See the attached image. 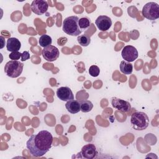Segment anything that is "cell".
I'll list each match as a JSON object with an SVG mask.
<instances>
[{"instance_id": "obj_20", "label": "cell", "mask_w": 159, "mask_h": 159, "mask_svg": "<svg viewBox=\"0 0 159 159\" xmlns=\"http://www.w3.org/2000/svg\"><path fill=\"white\" fill-rule=\"evenodd\" d=\"M89 73L93 77H97L100 73L99 68L96 65H92L89 68Z\"/></svg>"}, {"instance_id": "obj_19", "label": "cell", "mask_w": 159, "mask_h": 159, "mask_svg": "<svg viewBox=\"0 0 159 159\" xmlns=\"http://www.w3.org/2000/svg\"><path fill=\"white\" fill-rule=\"evenodd\" d=\"M91 24V21L88 17H81L79 19L78 25L81 30H86L87 29Z\"/></svg>"}, {"instance_id": "obj_2", "label": "cell", "mask_w": 159, "mask_h": 159, "mask_svg": "<svg viewBox=\"0 0 159 159\" xmlns=\"http://www.w3.org/2000/svg\"><path fill=\"white\" fill-rule=\"evenodd\" d=\"M78 17L76 16H69L63 21V30L68 35L71 36H79L82 30L78 25Z\"/></svg>"}, {"instance_id": "obj_13", "label": "cell", "mask_w": 159, "mask_h": 159, "mask_svg": "<svg viewBox=\"0 0 159 159\" xmlns=\"http://www.w3.org/2000/svg\"><path fill=\"white\" fill-rule=\"evenodd\" d=\"M21 47L20 40L15 37H11L7 40L6 48L9 52H18Z\"/></svg>"}, {"instance_id": "obj_18", "label": "cell", "mask_w": 159, "mask_h": 159, "mask_svg": "<svg viewBox=\"0 0 159 159\" xmlns=\"http://www.w3.org/2000/svg\"><path fill=\"white\" fill-rule=\"evenodd\" d=\"M77 41L80 45L83 47H87L91 42V39L88 35L86 34L80 35L77 37Z\"/></svg>"}, {"instance_id": "obj_7", "label": "cell", "mask_w": 159, "mask_h": 159, "mask_svg": "<svg viewBox=\"0 0 159 159\" xmlns=\"http://www.w3.org/2000/svg\"><path fill=\"white\" fill-rule=\"evenodd\" d=\"M121 55L124 60L132 62L138 58L139 53L135 47L132 45H126L122 48Z\"/></svg>"}, {"instance_id": "obj_16", "label": "cell", "mask_w": 159, "mask_h": 159, "mask_svg": "<svg viewBox=\"0 0 159 159\" xmlns=\"http://www.w3.org/2000/svg\"><path fill=\"white\" fill-rule=\"evenodd\" d=\"M52 39L51 37L47 34L41 35L39 40V43L40 45L43 48L48 45H50L52 44Z\"/></svg>"}, {"instance_id": "obj_23", "label": "cell", "mask_w": 159, "mask_h": 159, "mask_svg": "<svg viewBox=\"0 0 159 159\" xmlns=\"http://www.w3.org/2000/svg\"><path fill=\"white\" fill-rule=\"evenodd\" d=\"M0 39H1V48H2L5 45V41H4V39L3 37L1 36L0 37Z\"/></svg>"}, {"instance_id": "obj_5", "label": "cell", "mask_w": 159, "mask_h": 159, "mask_svg": "<svg viewBox=\"0 0 159 159\" xmlns=\"http://www.w3.org/2000/svg\"><path fill=\"white\" fill-rule=\"evenodd\" d=\"M142 14L146 19L154 20L159 17V6L154 2H149L142 8Z\"/></svg>"}, {"instance_id": "obj_11", "label": "cell", "mask_w": 159, "mask_h": 159, "mask_svg": "<svg viewBox=\"0 0 159 159\" xmlns=\"http://www.w3.org/2000/svg\"><path fill=\"white\" fill-rule=\"evenodd\" d=\"M97 27L101 31H106L110 29L112 25L111 19L104 15L99 16L95 20Z\"/></svg>"}, {"instance_id": "obj_8", "label": "cell", "mask_w": 159, "mask_h": 159, "mask_svg": "<svg viewBox=\"0 0 159 159\" xmlns=\"http://www.w3.org/2000/svg\"><path fill=\"white\" fill-rule=\"evenodd\" d=\"M30 8L34 13L40 16L45 14L47 11L48 4L45 1L34 0L31 3Z\"/></svg>"}, {"instance_id": "obj_10", "label": "cell", "mask_w": 159, "mask_h": 159, "mask_svg": "<svg viewBox=\"0 0 159 159\" xmlns=\"http://www.w3.org/2000/svg\"><path fill=\"white\" fill-rule=\"evenodd\" d=\"M111 104L113 107L122 112H127L131 109V105L129 102L120 98H112Z\"/></svg>"}, {"instance_id": "obj_22", "label": "cell", "mask_w": 159, "mask_h": 159, "mask_svg": "<svg viewBox=\"0 0 159 159\" xmlns=\"http://www.w3.org/2000/svg\"><path fill=\"white\" fill-rule=\"evenodd\" d=\"M29 58H30V54H29V52L24 51L22 53V55H21V61H26L27 60H28Z\"/></svg>"}, {"instance_id": "obj_4", "label": "cell", "mask_w": 159, "mask_h": 159, "mask_svg": "<svg viewBox=\"0 0 159 159\" xmlns=\"http://www.w3.org/2000/svg\"><path fill=\"white\" fill-rule=\"evenodd\" d=\"M24 64L18 60H11L4 66V72L10 78H17L21 75Z\"/></svg>"}, {"instance_id": "obj_6", "label": "cell", "mask_w": 159, "mask_h": 159, "mask_svg": "<svg viewBox=\"0 0 159 159\" xmlns=\"http://www.w3.org/2000/svg\"><path fill=\"white\" fill-rule=\"evenodd\" d=\"M42 55L45 60L51 62L55 61L59 57L60 52L57 47L50 45L43 48Z\"/></svg>"}, {"instance_id": "obj_1", "label": "cell", "mask_w": 159, "mask_h": 159, "mask_svg": "<svg viewBox=\"0 0 159 159\" xmlns=\"http://www.w3.org/2000/svg\"><path fill=\"white\" fill-rule=\"evenodd\" d=\"M53 140L50 132L46 130H41L30 137L26 142V147L32 156L42 157L50 149Z\"/></svg>"}, {"instance_id": "obj_12", "label": "cell", "mask_w": 159, "mask_h": 159, "mask_svg": "<svg viewBox=\"0 0 159 159\" xmlns=\"http://www.w3.org/2000/svg\"><path fill=\"white\" fill-rule=\"evenodd\" d=\"M56 94L58 98L63 101H68L74 99V96L72 91L67 86L60 87L57 89Z\"/></svg>"}, {"instance_id": "obj_15", "label": "cell", "mask_w": 159, "mask_h": 159, "mask_svg": "<svg viewBox=\"0 0 159 159\" xmlns=\"http://www.w3.org/2000/svg\"><path fill=\"white\" fill-rule=\"evenodd\" d=\"M120 70L124 75H130L133 71V65L129 61L122 60L120 64Z\"/></svg>"}, {"instance_id": "obj_9", "label": "cell", "mask_w": 159, "mask_h": 159, "mask_svg": "<svg viewBox=\"0 0 159 159\" xmlns=\"http://www.w3.org/2000/svg\"><path fill=\"white\" fill-rule=\"evenodd\" d=\"M81 155V158L87 159H93L96 157L98 151L96 146L93 143H88L84 145L81 152L79 153Z\"/></svg>"}, {"instance_id": "obj_3", "label": "cell", "mask_w": 159, "mask_h": 159, "mask_svg": "<svg viewBox=\"0 0 159 159\" xmlns=\"http://www.w3.org/2000/svg\"><path fill=\"white\" fill-rule=\"evenodd\" d=\"M130 124L134 129L139 131L143 130L149 125V119L145 112L137 111L132 114Z\"/></svg>"}, {"instance_id": "obj_17", "label": "cell", "mask_w": 159, "mask_h": 159, "mask_svg": "<svg viewBox=\"0 0 159 159\" xmlns=\"http://www.w3.org/2000/svg\"><path fill=\"white\" fill-rule=\"evenodd\" d=\"M80 102L81 111H82L83 112H90L93 107V103L89 100H83Z\"/></svg>"}, {"instance_id": "obj_14", "label": "cell", "mask_w": 159, "mask_h": 159, "mask_svg": "<svg viewBox=\"0 0 159 159\" xmlns=\"http://www.w3.org/2000/svg\"><path fill=\"white\" fill-rule=\"evenodd\" d=\"M65 107L67 111L71 114H76L81 111L80 102L78 101L75 99L66 101V103L65 104Z\"/></svg>"}, {"instance_id": "obj_21", "label": "cell", "mask_w": 159, "mask_h": 159, "mask_svg": "<svg viewBox=\"0 0 159 159\" xmlns=\"http://www.w3.org/2000/svg\"><path fill=\"white\" fill-rule=\"evenodd\" d=\"M21 55H22V53L19 52V51L12 52L9 54V57L12 60H18L20 59V57H21Z\"/></svg>"}]
</instances>
